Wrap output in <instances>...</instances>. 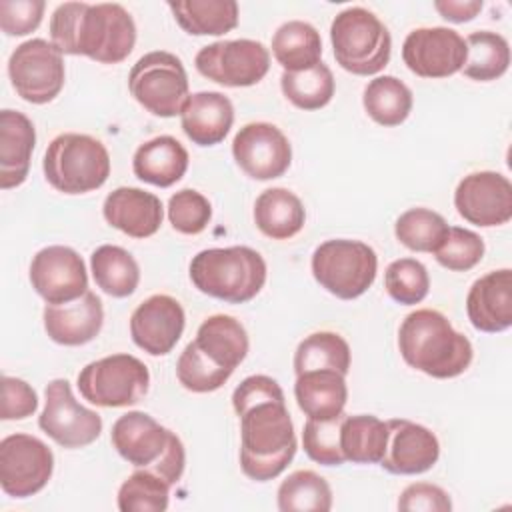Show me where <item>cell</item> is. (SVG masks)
<instances>
[{
	"label": "cell",
	"instance_id": "obj_1",
	"mask_svg": "<svg viewBox=\"0 0 512 512\" xmlns=\"http://www.w3.org/2000/svg\"><path fill=\"white\" fill-rule=\"evenodd\" d=\"M232 406L240 418V468L256 482L280 476L292 462L298 442L280 384L254 374L232 392Z\"/></svg>",
	"mask_w": 512,
	"mask_h": 512
},
{
	"label": "cell",
	"instance_id": "obj_2",
	"mask_svg": "<svg viewBox=\"0 0 512 512\" xmlns=\"http://www.w3.org/2000/svg\"><path fill=\"white\" fill-rule=\"evenodd\" d=\"M50 42L62 54L118 64L134 50L136 24L116 2H64L50 16Z\"/></svg>",
	"mask_w": 512,
	"mask_h": 512
},
{
	"label": "cell",
	"instance_id": "obj_3",
	"mask_svg": "<svg viewBox=\"0 0 512 512\" xmlns=\"http://www.w3.org/2000/svg\"><path fill=\"white\" fill-rule=\"evenodd\" d=\"M398 350L408 366L440 380L466 372L474 356L470 340L432 308L414 310L402 320Z\"/></svg>",
	"mask_w": 512,
	"mask_h": 512
},
{
	"label": "cell",
	"instance_id": "obj_4",
	"mask_svg": "<svg viewBox=\"0 0 512 512\" xmlns=\"http://www.w3.org/2000/svg\"><path fill=\"white\" fill-rule=\"evenodd\" d=\"M110 440L128 464L152 470L170 486L178 484L184 474L186 452L182 440L146 412L122 414L112 424Z\"/></svg>",
	"mask_w": 512,
	"mask_h": 512
},
{
	"label": "cell",
	"instance_id": "obj_5",
	"mask_svg": "<svg viewBox=\"0 0 512 512\" xmlns=\"http://www.w3.org/2000/svg\"><path fill=\"white\" fill-rule=\"evenodd\" d=\"M190 280L206 296L244 304L266 282V262L250 246L206 248L190 262Z\"/></svg>",
	"mask_w": 512,
	"mask_h": 512
},
{
	"label": "cell",
	"instance_id": "obj_6",
	"mask_svg": "<svg viewBox=\"0 0 512 512\" xmlns=\"http://www.w3.org/2000/svg\"><path fill=\"white\" fill-rule=\"evenodd\" d=\"M42 170L46 182L64 194H86L104 186L110 176L106 146L88 134H58L46 148Z\"/></svg>",
	"mask_w": 512,
	"mask_h": 512
},
{
	"label": "cell",
	"instance_id": "obj_7",
	"mask_svg": "<svg viewBox=\"0 0 512 512\" xmlns=\"http://www.w3.org/2000/svg\"><path fill=\"white\" fill-rule=\"evenodd\" d=\"M330 42L338 66L350 74L372 76L390 62V32L374 12L362 6H350L334 16Z\"/></svg>",
	"mask_w": 512,
	"mask_h": 512
},
{
	"label": "cell",
	"instance_id": "obj_8",
	"mask_svg": "<svg viewBox=\"0 0 512 512\" xmlns=\"http://www.w3.org/2000/svg\"><path fill=\"white\" fill-rule=\"evenodd\" d=\"M376 272L378 256L362 240H326L312 254L314 280L340 300L362 296L374 284Z\"/></svg>",
	"mask_w": 512,
	"mask_h": 512
},
{
	"label": "cell",
	"instance_id": "obj_9",
	"mask_svg": "<svg viewBox=\"0 0 512 512\" xmlns=\"http://www.w3.org/2000/svg\"><path fill=\"white\" fill-rule=\"evenodd\" d=\"M128 90L142 108L160 118L180 114L190 96L182 60L166 50L138 58L128 74Z\"/></svg>",
	"mask_w": 512,
	"mask_h": 512
},
{
	"label": "cell",
	"instance_id": "obj_10",
	"mask_svg": "<svg viewBox=\"0 0 512 512\" xmlns=\"http://www.w3.org/2000/svg\"><path fill=\"white\" fill-rule=\"evenodd\" d=\"M78 390L90 404L124 408L138 404L150 386V372L132 354H110L86 364L78 374Z\"/></svg>",
	"mask_w": 512,
	"mask_h": 512
},
{
	"label": "cell",
	"instance_id": "obj_11",
	"mask_svg": "<svg viewBox=\"0 0 512 512\" xmlns=\"http://www.w3.org/2000/svg\"><path fill=\"white\" fill-rule=\"evenodd\" d=\"M8 76L22 100L30 104H48L64 86L66 68L62 52L44 38L26 40L10 54Z\"/></svg>",
	"mask_w": 512,
	"mask_h": 512
},
{
	"label": "cell",
	"instance_id": "obj_12",
	"mask_svg": "<svg viewBox=\"0 0 512 512\" xmlns=\"http://www.w3.org/2000/svg\"><path fill=\"white\" fill-rule=\"evenodd\" d=\"M194 66L216 84L244 88L258 84L268 74L270 52L262 42L250 38L218 40L198 50Z\"/></svg>",
	"mask_w": 512,
	"mask_h": 512
},
{
	"label": "cell",
	"instance_id": "obj_13",
	"mask_svg": "<svg viewBox=\"0 0 512 512\" xmlns=\"http://www.w3.org/2000/svg\"><path fill=\"white\" fill-rule=\"evenodd\" d=\"M44 410L38 416L40 430L62 448H84L92 444L102 432V418L98 412L84 408L72 394L66 378L48 382L44 392Z\"/></svg>",
	"mask_w": 512,
	"mask_h": 512
},
{
	"label": "cell",
	"instance_id": "obj_14",
	"mask_svg": "<svg viewBox=\"0 0 512 512\" xmlns=\"http://www.w3.org/2000/svg\"><path fill=\"white\" fill-rule=\"evenodd\" d=\"M54 472L52 450L36 436L10 434L0 442V486L12 498L38 494Z\"/></svg>",
	"mask_w": 512,
	"mask_h": 512
},
{
	"label": "cell",
	"instance_id": "obj_15",
	"mask_svg": "<svg viewBox=\"0 0 512 512\" xmlns=\"http://www.w3.org/2000/svg\"><path fill=\"white\" fill-rule=\"evenodd\" d=\"M30 284L46 304H66L88 292L82 256L70 246H46L30 262Z\"/></svg>",
	"mask_w": 512,
	"mask_h": 512
},
{
	"label": "cell",
	"instance_id": "obj_16",
	"mask_svg": "<svg viewBox=\"0 0 512 512\" xmlns=\"http://www.w3.org/2000/svg\"><path fill=\"white\" fill-rule=\"evenodd\" d=\"M406 68L420 78H448L466 62L464 38L446 26L412 30L402 44Z\"/></svg>",
	"mask_w": 512,
	"mask_h": 512
},
{
	"label": "cell",
	"instance_id": "obj_17",
	"mask_svg": "<svg viewBox=\"0 0 512 512\" xmlns=\"http://www.w3.org/2000/svg\"><path fill=\"white\" fill-rule=\"evenodd\" d=\"M232 156L250 178L274 180L290 168L292 146L278 126L270 122H250L236 132Z\"/></svg>",
	"mask_w": 512,
	"mask_h": 512
},
{
	"label": "cell",
	"instance_id": "obj_18",
	"mask_svg": "<svg viewBox=\"0 0 512 512\" xmlns=\"http://www.w3.org/2000/svg\"><path fill=\"white\" fill-rule=\"evenodd\" d=\"M454 206L456 212L474 226H502L512 218V184L500 172H472L458 182Z\"/></svg>",
	"mask_w": 512,
	"mask_h": 512
},
{
	"label": "cell",
	"instance_id": "obj_19",
	"mask_svg": "<svg viewBox=\"0 0 512 512\" xmlns=\"http://www.w3.org/2000/svg\"><path fill=\"white\" fill-rule=\"evenodd\" d=\"M186 324L182 304L168 294H152L130 316L134 344L150 356H164L178 344Z\"/></svg>",
	"mask_w": 512,
	"mask_h": 512
},
{
	"label": "cell",
	"instance_id": "obj_20",
	"mask_svg": "<svg viewBox=\"0 0 512 512\" xmlns=\"http://www.w3.org/2000/svg\"><path fill=\"white\" fill-rule=\"evenodd\" d=\"M388 426V444L380 466L390 474L414 476L428 472L440 456V442L432 430L406 418H392Z\"/></svg>",
	"mask_w": 512,
	"mask_h": 512
},
{
	"label": "cell",
	"instance_id": "obj_21",
	"mask_svg": "<svg viewBox=\"0 0 512 512\" xmlns=\"http://www.w3.org/2000/svg\"><path fill=\"white\" fill-rule=\"evenodd\" d=\"M466 312L480 332L508 330L512 326V270H492L478 278L468 290Z\"/></svg>",
	"mask_w": 512,
	"mask_h": 512
},
{
	"label": "cell",
	"instance_id": "obj_22",
	"mask_svg": "<svg viewBox=\"0 0 512 512\" xmlns=\"http://www.w3.org/2000/svg\"><path fill=\"white\" fill-rule=\"evenodd\" d=\"M44 330L48 338L62 346H82L94 340L104 324V308L94 292L66 304H46Z\"/></svg>",
	"mask_w": 512,
	"mask_h": 512
},
{
	"label": "cell",
	"instance_id": "obj_23",
	"mask_svg": "<svg viewBox=\"0 0 512 512\" xmlns=\"http://www.w3.org/2000/svg\"><path fill=\"white\" fill-rule=\"evenodd\" d=\"M102 214L106 222L122 234L130 238H150L162 226L164 208L156 194L142 188L120 186L106 196Z\"/></svg>",
	"mask_w": 512,
	"mask_h": 512
},
{
	"label": "cell",
	"instance_id": "obj_24",
	"mask_svg": "<svg viewBox=\"0 0 512 512\" xmlns=\"http://www.w3.org/2000/svg\"><path fill=\"white\" fill-rule=\"evenodd\" d=\"M234 122V106L228 96L214 90L194 92L188 96L180 124L184 134L198 146L220 144Z\"/></svg>",
	"mask_w": 512,
	"mask_h": 512
},
{
	"label": "cell",
	"instance_id": "obj_25",
	"mask_svg": "<svg viewBox=\"0 0 512 512\" xmlns=\"http://www.w3.org/2000/svg\"><path fill=\"white\" fill-rule=\"evenodd\" d=\"M36 144L32 120L18 110L0 112V188L10 190L28 178Z\"/></svg>",
	"mask_w": 512,
	"mask_h": 512
},
{
	"label": "cell",
	"instance_id": "obj_26",
	"mask_svg": "<svg viewBox=\"0 0 512 512\" xmlns=\"http://www.w3.org/2000/svg\"><path fill=\"white\" fill-rule=\"evenodd\" d=\"M294 396L304 416L330 420L344 412L348 400L346 376L336 370H310L296 376Z\"/></svg>",
	"mask_w": 512,
	"mask_h": 512
},
{
	"label": "cell",
	"instance_id": "obj_27",
	"mask_svg": "<svg viewBox=\"0 0 512 512\" xmlns=\"http://www.w3.org/2000/svg\"><path fill=\"white\" fill-rule=\"evenodd\" d=\"M132 170L138 180L168 188L186 174L188 152L174 136H156L136 148Z\"/></svg>",
	"mask_w": 512,
	"mask_h": 512
},
{
	"label": "cell",
	"instance_id": "obj_28",
	"mask_svg": "<svg viewBox=\"0 0 512 512\" xmlns=\"http://www.w3.org/2000/svg\"><path fill=\"white\" fill-rule=\"evenodd\" d=\"M194 344L216 366L234 372L248 354V334L244 326L228 314L208 316L196 332Z\"/></svg>",
	"mask_w": 512,
	"mask_h": 512
},
{
	"label": "cell",
	"instance_id": "obj_29",
	"mask_svg": "<svg viewBox=\"0 0 512 512\" xmlns=\"http://www.w3.org/2000/svg\"><path fill=\"white\" fill-rule=\"evenodd\" d=\"M306 222L302 200L288 188H268L254 202V224L272 240L296 236Z\"/></svg>",
	"mask_w": 512,
	"mask_h": 512
},
{
	"label": "cell",
	"instance_id": "obj_30",
	"mask_svg": "<svg viewBox=\"0 0 512 512\" xmlns=\"http://www.w3.org/2000/svg\"><path fill=\"white\" fill-rule=\"evenodd\" d=\"M168 8L178 26L192 36H220L238 26L234 0H176Z\"/></svg>",
	"mask_w": 512,
	"mask_h": 512
},
{
	"label": "cell",
	"instance_id": "obj_31",
	"mask_svg": "<svg viewBox=\"0 0 512 512\" xmlns=\"http://www.w3.org/2000/svg\"><path fill=\"white\" fill-rule=\"evenodd\" d=\"M272 54L284 72L308 70L322 62L320 32L304 20H288L272 36Z\"/></svg>",
	"mask_w": 512,
	"mask_h": 512
},
{
	"label": "cell",
	"instance_id": "obj_32",
	"mask_svg": "<svg viewBox=\"0 0 512 512\" xmlns=\"http://www.w3.org/2000/svg\"><path fill=\"white\" fill-rule=\"evenodd\" d=\"M388 444V426L372 414H344L340 424V448L346 462L380 464Z\"/></svg>",
	"mask_w": 512,
	"mask_h": 512
},
{
	"label": "cell",
	"instance_id": "obj_33",
	"mask_svg": "<svg viewBox=\"0 0 512 512\" xmlns=\"http://www.w3.org/2000/svg\"><path fill=\"white\" fill-rule=\"evenodd\" d=\"M96 286L112 298L130 296L140 282V268L134 256L114 244L98 246L90 256Z\"/></svg>",
	"mask_w": 512,
	"mask_h": 512
},
{
	"label": "cell",
	"instance_id": "obj_34",
	"mask_svg": "<svg viewBox=\"0 0 512 512\" xmlns=\"http://www.w3.org/2000/svg\"><path fill=\"white\" fill-rule=\"evenodd\" d=\"M466 62L462 74L476 82H490L506 74L510 66L508 40L492 30H478L466 36Z\"/></svg>",
	"mask_w": 512,
	"mask_h": 512
},
{
	"label": "cell",
	"instance_id": "obj_35",
	"mask_svg": "<svg viewBox=\"0 0 512 512\" xmlns=\"http://www.w3.org/2000/svg\"><path fill=\"white\" fill-rule=\"evenodd\" d=\"M412 102V90L390 74L370 80L362 96L366 114L380 126L402 124L412 112Z\"/></svg>",
	"mask_w": 512,
	"mask_h": 512
},
{
	"label": "cell",
	"instance_id": "obj_36",
	"mask_svg": "<svg viewBox=\"0 0 512 512\" xmlns=\"http://www.w3.org/2000/svg\"><path fill=\"white\" fill-rule=\"evenodd\" d=\"M350 360L348 342L336 332L320 330L312 332L298 344L294 352V372L298 376L310 370H336L346 376Z\"/></svg>",
	"mask_w": 512,
	"mask_h": 512
},
{
	"label": "cell",
	"instance_id": "obj_37",
	"mask_svg": "<svg viewBox=\"0 0 512 512\" xmlns=\"http://www.w3.org/2000/svg\"><path fill=\"white\" fill-rule=\"evenodd\" d=\"M280 512H328L332 508L330 484L314 470H296L278 486Z\"/></svg>",
	"mask_w": 512,
	"mask_h": 512
},
{
	"label": "cell",
	"instance_id": "obj_38",
	"mask_svg": "<svg viewBox=\"0 0 512 512\" xmlns=\"http://www.w3.org/2000/svg\"><path fill=\"white\" fill-rule=\"evenodd\" d=\"M280 88L288 102L300 110H320L334 96V76L332 70L318 62L316 66L302 72H282Z\"/></svg>",
	"mask_w": 512,
	"mask_h": 512
},
{
	"label": "cell",
	"instance_id": "obj_39",
	"mask_svg": "<svg viewBox=\"0 0 512 512\" xmlns=\"http://www.w3.org/2000/svg\"><path fill=\"white\" fill-rule=\"evenodd\" d=\"M448 232L444 216L430 208H410L394 224V234L402 246L412 252H436Z\"/></svg>",
	"mask_w": 512,
	"mask_h": 512
},
{
	"label": "cell",
	"instance_id": "obj_40",
	"mask_svg": "<svg viewBox=\"0 0 512 512\" xmlns=\"http://www.w3.org/2000/svg\"><path fill=\"white\" fill-rule=\"evenodd\" d=\"M170 484L146 468H136L118 488L120 512H164L168 508Z\"/></svg>",
	"mask_w": 512,
	"mask_h": 512
},
{
	"label": "cell",
	"instance_id": "obj_41",
	"mask_svg": "<svg viewBox=\"0 0 512 512\" xmlns=\"http://www.w3.org/2000/svg\"><path fill=\"white\" fill-rule=\"evenodd\" d=\"M384 288L388 296L404 306L420 304L430 290L426 266L416 258H398L384 272Z\"/></svg>",
	"mask_w": 512,
	"mask_h": 512
},
{
	"label": "cell",
	"instance_id": "obj_42",
	"mask_svg": "<svg viewBox=\"0 0 512 512\" xmlns=\"http://www.w3.org/2000/svg\"><path fill=\"white\" fill-rule=\"evenodd\" d=\"M176 376L186 390L196 394H206L222 388L232 376V372L210 362L192 340L186 344V348L178 356Z\"/></svg>",
	"mask_w": 512,
	"mask_h": 512
},
{
	"label": "cell",
	"instance_id": "obj_43",
	"mask_svg": "<svg viewBox=\"0 0 512 512\" xmlns=\"http://www.w3.org/2000/svg\"><path fill=\"white\" fill-rule=\"evenodd\" d=\"M342 418L344 412L330 420H306L302 430V446L310 460L322 466H340L346 462L340 448Z\"/></svg>",
	"mask_w": 512,
	"mask_h": 512
},
{
	"label": "cell",
	"instance_id": "obj_44",
	"mask_svg": "<svg viewBox=\"0 0 512 512\" xmlns=\"http://www.w3.org/2000/svg\"><path fill=\"white\" fill-rule=\"evenodd\" d=\"M434 256L440 266L452 272H466L482 260L484 240L468 228L448 226V232Z\"/></svg>",
	"mask_w": 512,
	"mask_h": 512
},
{
	"label": "cell",
	"instance_id": "obj_45",
	"mask_svg": "<svg viewBox=\"0 0 512 512\" xmlns=\"http://www.w3.org/2000/svg\"><path fill=\"white\" fill-rule=\"evenodd\" d=\"M212 218V206L208 198L192 188H182L168 200V220L180 234H200L206 230Z\"/></svg>",
	"mask_w": 512,
	"mask_h": 512
},
{
	"label": "cell",
	"instance_id": "obj_46",
	"mask_svg": "<svg viewBox=\"0 0 512 512\" xmlns=\"http://www.w3.org/2000/svg\"><path fill=\"white\" fill-rule=\"evenodd\" d=\"M44 0H2L0 28L8 36H26L36 30L44 16Z\"/></svg>",
	"mask_w": 512,
	"mask_h": 512
},
{
	"label": "cell",
	"instance_id": "obj_47",
	"mask_svg": "<svg viewBox=\"0 0 512 512\" xmlns=\"http://www.w3.org/2000/svg\"><path fill=\"white\" fill-rule=\"evenodd\" d=\"M36 408H38V396L28 382L14 376L2 378V406H0L2 420H24L32 416Z\"/></svg>",
	"mask_w": 512,
	"mask_h": 512
},
{
	"label": "cell",
	"instance_id": "obj_48",
	"mask_svg": "<svg viewBox=\"0 0 512 512\" xmlns=\"http://www.w3.org/2000/svg\"><path fill=\"white\" fill-rule=\"evenodd\" d=\"M402 512H450L452 500L446 490L430 482H414L406 486L398 498Z\"/></svg>",
	"mask_w": 512,
	"mask_h": 512
},
{
	"label": "cell",
	"instance_id": "obj_49",
	"mask_svg": "<svg viewBox=\"0 0 512 512\" xmlns=\"http://www.w3.org/2000/svg\"><path fill=\"white\" fill-rule=\"evenodd\" d=\"M434 8L444 20L464 24L478 16L482 10V0H436Z\"/></svg>",
	"mask_w": 512,
	"mask_h": 512
}]
</instances>
